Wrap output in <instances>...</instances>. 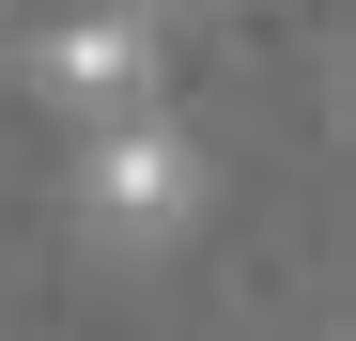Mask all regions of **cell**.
<instances>
[{
    "label": "cell",
    "instance_id": "cell-1",
    "mask_svg": "<svg viewBox=\"0 0 356 341\" xmlns=\"http://www.w3.org/2000/svg\"><path fill=\"white\" fill-rule=\"evenodd\" d=\"M78 202H93V233L108 248H170L202 217V155L155 125V109H124V125H93V155H78Z\"/></svg>",
    "mask_w": 356,
    "mask_h": 341
},
{
    "label": "cell",
    "instance_id": "cell-2",
    "mask_svg": "<svg viewBox=\"0 0 356 341\" xmlns=\"http://www.w3.org/2000/svg\"><path fill=\"white\" fill-rule=\"evenodd\" d=\"M155 78H170V47H155V16H140V0H93V16L31 31V93H47V109H78V125L155 109Z\"/></svg>",
    "mask_w": 356,
    "mask_h": 341
}]
</instances>
